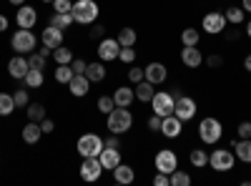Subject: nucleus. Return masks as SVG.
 <instances>
[{
	"label": "nucleus",
	"mask_w": 251,
	"mask_h": 186,
	"mask_svg": "<svg viewBox=\"0 0 251 186\" xmlns=\"http://www.w3.org/2000/svg\"><path fill=\"white\" fill-rule=\"evenodd\" d=\"M131 126H133V116H131V111H128V108L116 106V108L108 113V131H111V133H116V136L128 133V131H131Z\"/></svg>",
	"instance_id": "nucleus-1"
},
{
	"label": "nucleus",
	"mask_w": 251,
	"mask_h": 186,
	"mask_svg": "<svg viewBox=\"0 0 251 186\" xmlns=\"http://www.w3.org/2000/svg\"><path fill=\"white\" fill-rule=\"evenodd\" d=\"M71 13L75 18V23L91 26V23H96V18H98V3L96 0H78V3H73Z\"/></svg>",
	"instance_id": "nucleus-2"
},
{
	"label": "nucleus",
	"mask_w": 251,
	"mask_h": 186,
	"mask_svg": "<svg viewBox=\"0 0 251 186\" xmlns=\"http://www.w3.org/2000/svg\"><path fill=\"white\" fill-rule=\"evenodd\" d=\"M35 35L30 33V28H20V30H15L13 33V38H10V46H13V51L15 53H20V55H25V53H33L35 51Z\"/></svg>",
	"instance_id": "nucleus-3"
},
{
	"label": "nucleus",
	"mask_w": 251,
	"mask_h": 186,
	"mask_svg": "<svg viewBox=\"0 0 251 186\" xmlns=\"http://www.w3.org/2000/svg\"><path fill=\"white\" fill-rule=\"evenodd\" d=\"M174 106H176V96L169 93V91H156L153 98H151V108L156 116L166 118V116H171L174 113Z\"/></svg>",
	"instance_id": "nucleus-4"
},
{
	"label": "nucleus",
	"mask_w": 251,
	"mask_h": 186,
	"mask_svg": "<svg viewBox=\"0 0 251 186\" xmlns=\"http://www.w3.org/2000/svg\"><path fill=\"white\" fill-rule=\"evenodd\" d=\"M234 161H236V156L228 151V149H216V151L208 154V166H211L214 171H219V174L231 171L234 169Z\"/></svg>",
	"instance_id": "nucleus-5"
},
{
	"label": "nucleus",
	"mask_w": 251,
	"mask_h": 186,
	"mask_svg": "<svg viewBox=\"0 0 251 186\" xmlns=\"http://www.w3.org/2000/svg\"><path fill=\"white\" fill-rule=\"evenodd\" d=\"M221 133H224L221 121L214 118V116H208V118H203V121L199 123V136H201L203 143H216V141L221 138Z\"/></svg>",
	"instance_id": "nucleus-6"
},
{
	"label": "nucleus",
	"mask_w": 251,
	"mask_h": 186,
	"mask_svg": "<svg viewBox=\"0 0 251 186\" xmlns=\"http://www.w3.org/2000/svg\"><path fill=\"white\" fill-rule=\"evenodd\" d=\"M75 149H78V154L83 159H86V156H98L103 151V138L96 136V133H83L78 138V143H75Z\"/></svg>",
	"instance_id": "nucleus-7"
},
{
	"label": "nucleus",
	"mask_w": 251,
	"mask_h": 186,
	"mask_svg": "<svg viewBox=\"0 0 251 186\" xmlns=\"http://www.w3.org/2000/svg\"><path fill=\"white\" fill-rule=\"evenodd\" d=\"M153 163H156V171H161V174H169V176L178 169V159H176V154H174L171 149H161V151L156 154Z\"/></svg>",
	"instance_id": "nucleus-8"
},
{
	"label": "nucleus",
	"mask_w": 251,
	"mask_h": 186,
	"mask_svg": "<svg viewBox=\"0 0 251 186\" xmlns=\"http://www.w3.org/2000/svg\"><path fill=\"white\" fill-rule=\"evenodd\" d=\"M118 53H121V43L116 38H103L98 43V60H103V63L118 60Z\"/></svg>",
	"instance_id": "nucleus-9"
},
{
	"label": "nucleus",
	"mask_w": 251,
	"mask_h": 186,
	"mask_svg": "<svg viewBox=\"0 0 251 186\" xmlns=\"http://www.w3.org/2000/svg\"><path fill=\"white\" fill-rule=\"evenodd\" d=\"M196 101L194 98H188V96H178L176 98V106H174V116L181 118V121H191L196 116Z\"/></svg>",
	"instance_id": "nucleus-10"
},
{
	"label": "nucleus",
	"mask_w": 251,
	"mask_h": 186,
	"mask_svg": "<svg viewBox=\"0 0 251 186\" xmlns=\"http://www.w3.org/2000/svg\"><path fill=\"white\" fill-rule=\"evenodd\" d=\"M103 174V166H100V161L98 156H86L80 163V179L83 181H98Z\"/></svg>",
	"instance_id": "nucleus-11"
},
{
	"label": "nucleus",
	"mask_w": 251,
	"mask_h": 186,
	"mask_svg": "<svg viewBox=\"0 0 251 186\" xmlns=\"http://www.w3.org/2000/svg\"><path fill=\"white\" fill-rule=\"evenodd\" d=\"M201 28L208 33V35H216V33H221L224 28H226V15L224 13H206L203 15V20H201Z\"/></svg>",
	"instance_id": "nucleus-12"
},
{
	"label": "nucleus",
	"mask_w": 251,
	"mask_h": 186,
	"mask_svg": "<svg viewBox=\"0 0 251 186\" xmlns=\"http://www.w3.org/2000/svg\"><path fill=\"white\" fill-rule=\"evenodd\" d=\"M143 73H146V80H151L153 86L163 83V80L169 78V68H166L163 63H158V60H153V63L146 66V68H143Z\"/></svg>",
	"instance_id": "nucleus-13"
},
{
	"label": "nucleus",
	"mask_w": 251,
	"mask_h": 186,
	"mask_svg": "<svg viewBox=\"0 0 251 186\" xmlns=\"http://www.w3.org/2000/svg\"><path fill=\"white\" fill-rule=\"evenodd\" d=\"M181 129H183V121L176 118L174 113L166 116V118L161 121V133H163L166 138H178V136H181Z\"/></svg>",
	"instance_id": "nucleus-14"
},
{
	"label": "nucleus",
	"mask_w": 251,
	"mask_h": 186,
	"mask_svg": "<svg viewBox=\"0 0 251 186\" xmlns=\"http://www.w3.org/2000/svg\"><path fill=\"white\" fill-rule=\"evenodd\" d=\"M181 60H183V66L186 68H199L203 63V53L196 48V46H183L181 51Z\"/></svg>",
	"instance_id": "nucleus-15"
},
{
	"label": "nucleus",
	"mask_w": 251,
	"mask_h": 186,
	"mask_svg": "<svg viewBox=\"0 0 251 186\" xmlns=\"http://www.w3.org/2000/svg\"><path fill=\"white\" fill-rule=\"evenodd\" d=\"M30 71V66H28V58L25 55H15V58H10L8 60V73L13 76V78H25V73Z\"/></svg>",
	"instance_id": "nucleus-16"
},
{
	"label": "nucleus",
	"mask_w": 251,
	"mask_h": 186,
	"mask_svg": "<svg viewBox=\"0 0 251 186\" xmlns=\"http://www.w3.org/2000/svg\"><path fill=\"white\" fill-rule=\"evenodd\" d=\"M15 20H18V28H33L35 20H38V13H35V8H30V5L25 3V5L18 8Z\"/></svg>",
	"instance_id": "nucleus-17"
},
{
	"label": "nucleus",
	"mask_w": 251,
	"mask_h": 186,
	"mask_svg": "<svg viewBox=\"0 0 251 186\" xmlns=\"http://www.w3.org/2000/svg\"><path fill=\"white\" fill-rule=\"evenodd\" d=\"M98 161H100V166L106 169V171H113L118 163H121V151H118V149H106V146H103V151L98 154Z\"/></svg>",
	"instance_id": "nucleus-18"
},
{
	"label": "nucleus",
	"mask_w": 251,
	"mask_h": 186,
	"mask_svg": "<svg viewBox=\"0 0 251 186\" xmlns=\"http://www.w3.org/2000/svg\"><path fill=\"white\" fill-rule=\"evenodd\" d=\"M68 88H71V93L73 96H86L88 91H91V80H88V76L86 73H75L73 78H71V83H68Z\"/></svg>",
	"instance_id": "nucleus-19"
},
{
	"label": "nucleus",
	"mask_w": 251,
	"mask_h": 186,
	"mask_svg": "<svg viewBox=\"0 0 251 186\" xmlns=\"http://www.w3.org/2000/svg\"><path fill=\"white\" fill-rule=\"evenodd\" d=\"M113 179H116V184L128 186V184H133V179H136V171L128 166V163H118V166L113 169Z\"/></svg>",
	"instance_id": "nucleus-20"
},
{
	"label": "nucleus",
	"mask_w": 251,
	"mask_h": 186,
	"mask_svg": "<svg viewBox=\"0 0 251 186\" xmlns=\"http://www.w3.org/2000/svg\"><path fill=\"white\" fill-rule=\"evenodd\" d=\"M133 93H136V98H138V101H143V103H151V98H153L156 88H153L151 80H146V78H143V80H138V83H136Z\"/></svg>",
	"instance_id": "nucleus-21"
},
{
	"label": "nucleus",
	"mask_w": 251,
	"mask_h": 186,
	"mask_svg": "<svg viewBox=\"0 0 251 186\" xmlns=\"http://www.w3.org/2000/svg\"><path fill=\"white\" fill-rule=\"evenodd\" d=\"M40 136H43V129H40L38 121H28L25 126H23V141L25 143H38Z\"/></svg>",
	"instance_id": "nucleus-22"
},
{
	"label": "nucleus",
	"mask_w": 251,
	"mask_h": 186,
	"mask_svg": "<svg viewBox=\"0 0 251 186\" xmlns=\"http://www.w3.org/2000/svg\"><path fill=\"white\" fill-rule=\"evenodd\" d=\"M133 98H136L133 88H126V86L116 88V93H113V101H116V106H121V108H128L131 103H133Z\"/></svg>",
	"instance_id": "nucleus-23"
},
{
	"label": "nucleus",
	"mask_w": 251,
	"mask_h": 186,
	"mask_svg": "<svg viewBox=\"0 0 251 186\" xmlns=\"http://www.w3.org/2000/svg\"><path fill=\"white\" fill-rule=\"evenodd\" d=\"M43 46H48V48H58V46H63V30L48 26V28L43 30Z\"/></svg>",
	"instance_id": "nucleus-24"
},
{
	"label": "nucleus",
	"mask_w": 251,
	"mask_h": 186,
	"mask_svg": "<svg viewBox=\"0 0 251 186\" xmlns=\"http://www.w3.org/2000/svg\"><path fill=\"white\" fill-rule=\"evenodd\" d=\"M86 76L91 83H98V80L106 78V66H103V60H96V63H88L86 66Z\"/></svg>",
	"instance_id": "nucleus-25"
},
{
	"label": "nucleus",
	"mask_w": 251,
	"mask_h": 186,
	"mask_svg": "<svg viewBox=\"0 0 251 186\" xmlns=\"http://www.w3.org/2000/svg\"><path fill=\"white\" fill-rule=\"evenodd\" d=\"M71 23H75L73 13H53V18H50V26H53V28H58V30L71 28Z\"/></svg>",
	"instance_id": "nucleus-26"
},
{
	"label": "nucleus",
	"mask_w": 251,
	"mask_h": 186,
	"mask_svg": "<svg viewBox=\"0 0 251 186\" xmlns=\"http://www.w3.org/2000/svg\"><path fill=\"white\" fill-rule=\"evenodd\" d=\"M234 149H236V151H234V156H236L239 161L251 163V141H249V138H239V143H236Z\"/></svg>",
	"instance_id": "nucleus-27"
},
{
	"label": "nucleus",
	"mask_w": 251,
	"mask_h": 186,
	"mask_svg": "<svg viewBox=\"0 0 251 186\" xmlns=\"http://www.w3.org/2000/svg\"><path fill=\"white\" fill-rule=\"evenodd\" d=\"M118 43H121V48H131V46H136V40H138V35H136V30L133 28H121L118 30Z\"/></svg>",
	"instance_id": "nucleus-28"
},
{
	"label": "nucleus",
	"mask_w": 251,
	"mask_h": 186,
	"mask_svg": "<svg viewBox=\"0 0 251 186\" xmlns=\"http://www.w3.org/2000/svg\"><path fill=\"white\" fill-rule=\"evenodd\" d=\"M75 73H73V68H71V63H58V68H55V80L58 83H71V78H73Z\"/></svg>",
	"instance_id": "nucleus-29"
},
{
	"label": "nucleus",
	"mask_w": 251,
	"mask_h": 186,
	"mask_svg": "<svg viewBox=\"0 0 251 186\" xmlns=\"http://www.w3.org/2000/svg\"><path fill=\"white\" fill-rule=\"evenodd\" d=\"M23 80H25V86H30V88H40L46 78H43V71H40V68H30Z\"/></svg>",
	"instance_id": "nucleus-30"
},
{
	"label": "nucleus",
	"mask_w": 251,
	"mask_h": 186,
	"mask_svg": "<svg viewBox=\"0 0 251 186\" xmlns=\"http://www.w3.org/2000/svg\"><path fill=\"white\" fill-rule=\"evenodd\" d=\"M15 98L10 93H0V116H10L15 111Z\"/></svg>",
	"instance_id": "nucleus-31"
},
{
	"label": "nucleus",
	"mask_w": 251,
	"mask_h": 186,
	"mask_svg": "<svg viewBox=\"0 0 251 186\" xmlns=\"http://www.w3.org/2000/svg\"><path fill=\"white\" fill-rule=\"evenodd\" d=\"M199 40H201V33L196 28H186L181 33V43L183 46H199Z\"/></svg>",
	"instance_id": "nucleus-32"
},
{
	"label": "nucleus",
	"mask_w": 251,
	"mask_h": 186,
	"mask_svg": "<svg viewBox=\"0 0 251 186\" xmlns=\"http://www.w3.org/2000/svg\"><path fill=\"white\" fill-rule=\"evenodd\" d=\"M53 58H55V63H71L73 51L66 48V46H58V48H53Z\"/></svg>",
	"instance_id": "nucleus-33"
},
{
	"label": "nucleus",
	"mask_w": 251,
	"mask_h": 186,
	"mask_svg": "<svg viewBox=\"0 0 251 186\" xmlns=\"http://www.w3.org/2000/svg\"><path fill=\"white\" fill-rule=\"evenodd\" d=\"M28 118L30 121H43L46 118V108H43V103H28Z\"/></svg>",
	"instance_id": "nucleus-34"
},
{
	"label": "nucleus",
	"mask_w": 251,
	"mask_h": 186,
	"mask_svg": "<svg viewBox=\"0 0 251 186\" xmlns=\"http://www.w3.org/2000/svg\"><path fill=\"white\" fill-rule=\"evenodd\" d=\"M188 159H191V163H194V166H199V169H203L206 163H208V154L203 149H194L191 154H188Z\"/></svg>",
	"instance_id": "nucleus-35"
},
{
	"label": "nucleus",
	"mask_w": 251,
	"mask_h": 186,
	"mask_svg": "<svg viewBox=\"0 0 251 186\" xmlns=\"http://www.w3.org/2000/svg\"><path fill=\"white\" fill-rule=\"evenodd\" d=\"M113 108H116L113 96H100V98H98V111H100V113H106V116H108Z\"/></svg>",
	"instance_id": "nucleus-36"
},
{
	"label": "nucleus",
	"mask_w": 251,
	"mask_h": 186,
	"mask_svg": "<svg viewBox=\"0 0 251 186\" xmlns=\"http://www.w3.org/2000/svg\"><path fill=\"white\" fill-rule=\"evenodd\" d=\"M188 184H191V176H188L186 171H174L171 174V186H188Z\"/></svg>",
	"instance_id": "nucleus-37"
},
{
	"label": "nucleus",
	"mask_w": 251,
	"mask_h": 186,
	"mask_svg": "<svg viewBox=\"0 0 251 186\" xmlns=\"http://www.w3.org/2000/svg\"><path fill=\"white\" fill-rule=\"evenodd\" d=\"M226 20H228V23H234V26H239L244 20V8H228L226 10Z\"/></svg>",
	"instance_id": "nucleus-38"
},
{
	"label": "nucleus",
	"mask_w": 251,
	"mask_h": 186,
	"mask_svg": "<svg viewBox=\"0 0 251 186\" xmlns=\"http://www.w3.org/2000/svg\"><path fill=\"white\" fill-rule=\"evenodd\" d=\"M28 66L43 71V68H46V55H40V53H28Z\"/></svg>",
	"instance_id": "nucleus-39"
},
{
	"label": "nucleus",
	"mask_w": 251,
	"mask_h": 186,
	"mask_svg": "<svg viewBox=\"0 0 251 186\" xmlns=\"http://www.w3.org/2000/svg\"><path fill=\"white\" fill-rule=\"evenodd\" d=\"M13 98H15V106H18V108H23V106H28V103H30V98H28V91H25V88H18V91L13 93Z\"/></svg>",
	"instance_id": "nucleus-40"
},
{
	"label": "nucleus",
	"mask_w": 251,
	"mask_h": 186,
	"mask_svg": "<svg viewBox=\"0 0 251 186\" xmlns=\"http://www.w3.org/2000/svg\"><path fill=\"white\" fill-rule=\"evenodd\" d=\"M53 10L55 13H71L73 3H71V0H53Z\"/></svg>",
	"instance_id": "nucleus-41"
},
{
	"label": "nucleus",
	"mask_w": 251,
	"mask_h": 186,
	"mask_svg": "<svg viewBox=\"0 0 251 186\" xmlns=\"http://www.w3.org/2000/svg\"><path fill=\"white\" fill-rule=\"evenodd\" d=\"M118 60H123V63H133V60H136V51H133V46H131V48H121Z\"/></svg>",
	"instance_id": "nucleus-42"
},
{
	"label": "nucleus",
	"mask_w": 251,
	"mask_h": 186,
	"mask_svg": "<svg viewBox=\"0 0 251 186\" xmlns=\"http://www.w3.org/2000/svg\"><path fill=\"white\" fill-rule=\"evenodd\" d=\"M239 138H251V121H244V123H239Z\"/></svg>",
	"instance_id": "nucleus-43"
},
{
	"label": "nucleus",
	"mask_w": 251,
	"mask_h": 186,
	"mask_svg": "<svg viewBox=\"0 0 251 186\" xmlns=\"http://www.w3.org/2000/svg\"><path fill=\"white\" fill-rule=\"evenodd\" d=\"M86 60H80V58H73L71 60V68H73V73H86Z\"/></svg>",
	"instance_id": "nucleus-44"
},
{
	"label": "nucleus",
	"mask_w": 251,
	"mask_h": 186,
	"mask_svg": "<svg viewBox=\"0 0 251 186\" xmlns=\"http://www.w3.org/2000/svg\"><path fill=\"white\" fill-rule=\"evenodd\" d=\"M128 78H131V83H138V80L146 78V73H143V68H131L128 71Z\"/></svg>",
	"instance_id": "nucleus-45"
},
{
	"label": "nucleus",
	"mask_w": 251,
	"mask_h": 186,
	"mask_svg": "<svg viewBox=\"0 0 251 186\" xmlns=\"http://www.w3.org/2000/svg\"><path fill=\"white\" fill-rule=\"evenodd\" d=\"M153 184H156V186H171V176L158 171V174H156V179H153Z\"/></svg>",
	"instance_id": "nucleus-46"
},
{
	"label": "nucleus",
	"mask_w": 251,
	"mask_h": 186,
	"mask_svg": "<svg viewBox=\"0 0 251 186\" xmlns=\"http://www.w3.org/2000/svg\"><path fill=\"white\" fill-rule=\"evenodd\" d=\"M40 129H43V133H53L55 131V121L53 118H43L40 121Z\"/></svg>",
	"instance_id": "nucleus-47"
},
{
	"label": "nucleus",
	"mask_w": 251,
	"mask_h": 186,
	"mask_svg": "<svg viewBox=\"0 0 251 186\" xmlns=\"http://www.w3.org/2000/svg\"><path fill=\"white\" fill-rule=\"evenodd\" d=\"M106 149H121V141H118V136L116 133H111L108 138H106V143H103Z\"/></svg>",
	"instance_id": "nucleus-48"
},
{
	"label": "nucleus",
	"mask_w": 251,
	"mask_h": 186,
	"mask_svg": "<svg viewBox=\"0 0 251 186\" xmlns=\"http://www.w3.org/2000/svg\"><path fill=\"white\" fill-rule=\"evenodd\" d=\"M221 63H224L221 55H208V58H206V66H208V68H219Z\"/></svg>",
	"instance_id": "nucleus-49"
},
{
	"label": "nucleus",
	"mask_w": 251,
	"mask_h": 186,
	"mask_svg": "<svg viewBox=\"0 0 251 186\" xmlns=\"http://www.w3.org/2000/svg\"><path fill=\"white\" fill-rule=\"evenodd\" d=\"M161 121H163V118L153 113V116L149 118V129H151V131H161Z\"/></svg>",
	"instance_id": "nucleus-50"
},
{
	"label": "nucleus",
	"mask_w": 251,
	"mask_h": 186,
	"mask_svg": "<svg viewBox=\"0 0 251 186\" xmlns=\"http://www.w3.org/2000/svg\"><path fill=\"white\" fill-rule=\"evenodd\" d=\"M103 33H106V28H103V26H96V28L91 30V35H93V38H103Z\"/></svg>",
	"instance_id": "nucleus-51"
},
{
	"label": "nucleus",
	"mask_w": 251,
	"mask_h": 186,
	"mask_svg": "<svg viewBox=\"0 0 251 186\" xmlns=\"http://www.w3.org/2000/svg\"><path fill=\"white\" fill-rule=\"evenodd\" d=\"M5 28H8V18H5L3 13H0V33H3Z\"/></svg>",
	"instance_id": "nucleus-52"
},
{
	"label": "nucleus",
	"mask_w": 251,
	"mask_h": 186,
	"mask_svg": "<svg viewBox=\"0 0 251 186\" xmlns=\"http://www.w3.org/2000/svg\"><path fill=\"white\" fill-rule=\"evenodd\" d=\"M38 53H40V55H46V58H48V55H50V53H53V48H48V46H43V48H40V51H38Z\"/></svg>",
	"instance_id": "nucleus-53"
},
{
	"label": "nucleus",
	"mask_w": 251,
	"mask_h": 186,
	"mask_svg": "<svg viewBox=\"0 0 251 186\" xmlns=\"http://www.w3.org/2000/svg\"><path fill=\"white\" fill-rule=\"evenodd\" d=\"M244 68H246V71H249V73H251V53H249V55H246V58H244Z\"/></svg>",
	"instance_id": "nucleus-54"
},
{
	"label": "nucleus",
	"mask_w": 251,
	"mask_h": 186,
	"mask_svg": "<svg viewBox=\"0 0 251 186\" xmlns=\"http://www.w3.org/2000/svg\"><path fill=\"white\" fill-rule=\"evenodd\" d=\"M241 8H244V13H251V0H244Z\"/></svg>",
	"instance_id": "nucleus-55"
},
{
	"label": "nucleus",
	"mask_w": 251,
	"mask_h": 186,
	"mask_svg": "<svg viewBox=\"0 0 251 186\" xmlns=\"http://www.w3.org/2000/svg\"><path fill=\"white\" fill-rule=\"evenodd\" d=\"M8 3H10V5H18V8H20V5H25V0H8Z\"/></svg>",
	"instance_id": "nucleus-56"
},
{
	"label": "nucleus",
	"mask_w": 251,
	"mask_h": 186,
	"mask_svg": "<svg viewBox=\"0 0 251 186\" xmlns=\"http://www.w3.org/2000/svg\"><path fill=\"white\" fill-rule=\"evenodd\" d=\"M246 35L251 38V20H249V23H246Z\"/></svg>",
	"instance_id": "nucleus-57"
},
{
	"label": "nucleus",
	"mask_w": 251,
	"mask_h": 186,
	"mask_svg": "<svg viewBox=\"0 0 251 186\" xmlns=\"http://www.w3.org/2000/svg\"><path fill=\"white\" fill-rule=\"evenodd\" d=\"M43 3H53V0H43Z\"/></svg>",
	"instance_id": "nucleus-58"
}]
</instances>
